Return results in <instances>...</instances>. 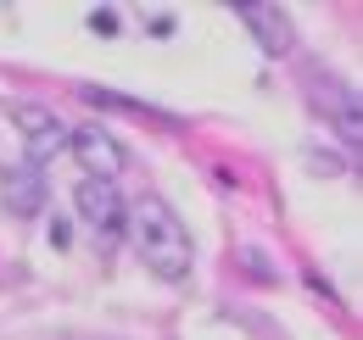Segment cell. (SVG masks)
Instances as JSON below:
<instances>
[{
	"instance_id": "277c9868",
	"label": "cell",
	"mask_w": 363,
	"mask_h": 340,
	"mask_svg": "<svg viewBox=\"0 0 363 340\" xmlns=\"http://www.w3.org/2000/svg\"><path fill=\"white\" fill-rule=\"evenodd\" d=\"M73 207L84 217V229L101 234V240H118L123 234V196H118V184H106V178H79V190H73Z\"/></svg>"
},
{
	"instance_id": "5b68a950",
	"label": "cell",
	"mask_w": 363,
	"mask_h": 340,
	"mask_svg": "<svg viewBox=\"0 0 363 340\" xmlns=\"http://www.w3.org/2000/svg\"><path fill=\"white\" fill-rule=\"evenodd\" d=\"M45 196H50V184H45V168H6V178H0V201H6V212H17V217H40L45 212Z\"/></svg>"
},
{
	"instance_id": "7a4b0ae2",
	"label": "cell",
	"mask_w": 363,
	"mask_h": 340,
	"mask_svg": "<svg viewBox=\"0 0 363 340\" xmlns=\"http://www.w3.org/2000/svg\"><path fill=\"white\" fill-rule=\"evenodd\" d=\"M67 151L79 157V168H84V178H106V184H118V173L129 168V151L106 134L101 123H79L67 128Z\"/></svg>"
},
{
	"instance_id": "6da1fadb",
	"label": "cell",
	"mask_w": 363,
	"mask_h": 340,
	"mask_svg": "<svg viewBox=\"0 0 363 340\" xmlns=\"http://www.w3.org/2000/svg\"><path fill=\"white\" fill-rule=\"evenodd\" d=\"M123 229H129L135 256L157 273V279H168V285L190 279V268H196V240H190L184 217L174 212L162 196H135V201L123 207Z\"/></svg>"
},
{
	"instance_id": "8992f818",
	"label": "cell",
	"mask_w": 363,
	"mask_h": 340,
	"mask_svg": "<svg viewBox=\"0 0 363 340\" xmlns=\"http://www.w3.org/2000/svg\"><path fill=\"white\" fill-rule=\"evenodd\" d=\"M240 23L252 28V40L263 45L269 56H291L296 50V28H291V17L279 6H240Z\"/></svg>"
},
{
	"instance_id": "3957f363",
	"label": "cell",
	"mask_w": 363,
	"mask_h": 340,
	"mask_svg": "<svg viewBox=\"0 0 363 340\" xmlns=\"http://www.w3.org/2000/svg\"><path fill=\"white\" fill-rule=\"evenodd\" d=\"M11 123H17L23 145H28V168H45L50 157H62V151H67V128H62V118H56L50 106L17 101V106H11Z\"/></svg>"
}]
</instances>
